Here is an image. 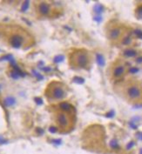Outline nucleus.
<instances>
[{"label": "nucleus", "instance_id": "obj_1", "mask_svg": "<svg viewBox=\"0 0 142 154\" xmlns=\"http://www.w3.org/2000/svg\"><path fill=\"white\" fill-rule=\"evenodd\" d=\"M67 91L65 84L58 81H53L48 84L46 90V96L51 102L60 101L66 97Z\"/></svg>", "mask_w": 142, "mask_h": 154}, {"label": "nucleus", "instance_id": "obj_2", "mask_svg": "<svg viewBox=\"0 0 142 154\" xmlns=\"http://www.w3.org/2000/svg\"><path fill=\"white\" fill-rule=\"evenodd\" d=\"M69 64L72 68L87 69L90 65L89 54L86 50H75L69 54Z\"/></svg>", "mask_w": 142, "mask_h": 154}, {"label": "nucleus", "instance_id": "obj_3", "mask_svg": "<svg viewBox=\"0 0 142 154\" xmlns=\"http://www.w3.org/2000/svg\"><path fill=\"white\" fill-rule=\"evenodd\" d=\"M53 119L56 123L57 128H59L62 131H68L70 128H72L73 124V116L72 112H67L60 110V109H56L53 112Z\"/></svg>", "mask_w": 142, "mask_h": 154}, {"label": "nucleus", "instance_id": "obj_4", "mask_svg": "<svg viewBox=\"0 0 142 154\" xmlns=\"http://www.w3.org/2000/svg\"><path fill=\"white\" fill-rule=\"evenodd\" d=\"M124 94L131 101H138L142 98V89L138 83H127L125 84Z\"/></svg>", "mask_w": 142, "mask_h": 154}, {"label": "nucleus", "instance_id": "obj_5", "mask_svg": "<svg viewBox=\"0 0 142 154\" xmlns=\"http://www.w3.org/2000/svg\"><path fill=\"white\" fill-rule=\"evenodd\" d=\"M24 41H25V38L20 34H13L10 38V44L12 47L16 48V49H18L23 45Z\"/></svg>", "mask_w": 142, "mask_h": 154}, {"label": "nucleus", "instance_id": "obj_6", "mask_svg": "<svg viewBox=\"0 0 142 154\" xmlns=\"http://www.w3.org/2000/svg\"><path fill=\"white\" fill-rule=\"evenodd\" d=\"M122 32L123 30L120 28V27H112V28H111L110 30H109L108 32V34H107V36H108V38L111 39V40H117V39H119V38L121 37V35H122Z\"/></svg>", "mask_w": 142, "mask_h": 154}, {"label": "nucleus", "instance_id": "obj_7", "mask_svg": "<svg viewBox=\"0 0 142 154\" xmlns=\"http://www.w3.org/2000/svg\"><path fill=\"white\" fill-rule=\"evenodd\" d=\"M38 10H39V12L43 16H47V15L50 14L51 11V6L45 2H41L39 4V6H38Z\"/></svg>", "mask_w": 142, "mask_h": 154}, {"label": "nucleus", "instance_id": "obj_8", "mask_svg": "<svg viewBox=\"0 0 142 154\" xmlns=\"http://www.w3.org/2000/svg\"><path fill=\"white\" fill-rule=\"evenodd\" d=\"M126 72V68L123 65H117L112 70V77H120Z\"/></svg>", "mask_w": 142, "mask_h": 154}, {"label": "nucleus", "instance_id": "obj_9", "mask_svg": "<svg viewBox=\"0 0 142 154\" xmlns=\"http://www.w3.org/2000/svg\"><path fill=\"white\" fill-rule=\"evenodd\" d=\"M58 108L60 110L64 111V112H72V105H71L69 103L67 102H61L59 105H58Z\"/></svg>", "mask_w": 142, "mask_h": 154}, {"label": "nucleus", "instance_id": "obj_10", "mask_svg": "<svg viewBox=\"0 0 142 154\" xmlns=\"http://www.w3.org/2000/svg\"><path fill=\"white\" fill-rule=\"evenodd\" d=\"M137 51L134 49H126L123 52V56L126 58H134L137 56Z\"/></svg>", "mask_w": 142, "mask_h": 154}, {"label": "nucleus", "instance_id": "obj_11", "mask_svg": "<svg viewBox=\"0 0 142 154\" xmlns=\"http://www.w3.org/2000/svg\"><path fill=\"white\" fill-rule=\"evenodd\" d=\"M4 104L5 106L7 107H11V106H13V105L16 104V99H15V98H13V97H7V98H5L4 99Z\"/></svg>", "mask_w": 142, "mask_h": 154}, {"label": "nucleus", "instance_id": "obj_12", "mask_svg": "<svg viewBox=\"0 0 142 154\" xmlns=\"http://www.w3.org/2000/svg\"><path fill=\"white\" fill-rule=\"evenodd\" d=\"M96 60H97V63L99 66H104L105 64V58L103 57V55L101 54H97L96 55Z\"/></svg>", "mask_w": 142, "mask_h": 154}, {"label": "nucleus", "instance_id": "obj_13", "mask_svg": "<svg viewBox=\"0 0 142 154\" xmlns=\"http://www.w3.org/2000/svg\"><path fill=\"white\" fill-rule=\"evenodd\" d=\"M93 11H94L95 13H97L98 15H99L100 13H102L104 11V7L101 5V4H95L94 7H93Z\"/></svg>", "mask_w": 142, "mask_h": 154}, {"label": "nucleus", "instance_id": "obj_14", "mask_svg": "<svg viewBox=\"0 0 142 154\" xmlns=\"http://www.w3.org/2000/svg\"><path fill=\"white\" fill-rule=\"evenodd\" d=\"M133 42V38H132L131 35H127L126 37H124V38L122 39V44L125 45H128V44H131Z\"/></svg>", "mask_w": 142, "mask_h": 154}, {"label": "nucleus", "instance_id": "obj_15", "mask_svg": "<svg viewBox=\"0 0 142 154\" xmlns=\"http://www.w3.org/2000/svg\"><path fill=\"white\" fill-rule=\"evenodd\" d=\"M1 61H10L11 63V65H13L14 63V58H13L12 55H6V56H4L2 57V58H1Z\"/></svg>", "mask_w": 142, "mask_h": 154}, {"label": "nucleus", "instance_id": "obj_16", "mask_svg": "<svg viewBox=\"0 0 142 154\" xmlns=\"http://www.w3.org/2000/svg\"><path fill=\"white\" fill-rule=\"evenodd\" d=\"M110 146L112 147V149H119V145L118 144V141L115 139H112V141L110 142Z\"/></svg>", "mask_w": 142, "mask_h": 154}, {"label": "nucleus", "instance_id": "obj_17", "mask_svg": "<svg viewBox=\"0 0 142 154\" xmlns=\"http://www.w3.org/2000/svg\"><path fill=\"white\" fill-rule=\"evenodd\" d=\"M29 5H30V1H25L22 4L21 7V11H26L27 9L29 8Z\"/></svg>", "mask_w": 142, "mask_h": 154}, {"label": "nucleus", "instance_id": "obj_18", "mask_svg": "<svg viewBox=\"0 0 142 154\" xmlns=\"http://www.w3.org/2000/svg\"><path fill=\"white\" fill-rule=\"evenodd\" d=\"M73 82L74 83H77V84H84L85 82V79L83 78V77H75L73 78Z\"/></svg>", "mask_w": 142, "mask_h": 154}, {"label": "nucleus", "instance_id": "obj_19", "mask_svg": "<svg viewBox=\"0 0 142 154\" xmlns=\"http://www.w3.org/2000/svg\"><path fill=\"white\" fill-rule=\"evenodd\" d=\"M11 77H12L13 79H18L20 77V75L16 72V71H12L11 72Z\"/></svg>", "mask_w": 142, "mask_h": 154}, {"label": "nucleus", "instance_id": "obj_20", "mask_svg": "<svg viewBox=\"0 0 142 154\" xmlns=\"http://www.w3.org/2000/svg\"><path fill=\"white\" fill-rule=\"evenodd\" d=\"M64 60V56H57L54 58V59H53V61L55 62V63H60V62H62Z\"/></svg>", "mask_w": 142, "mask_h": 154}, {"label": "nucleus", "instance_id": "obj_21", "mask_svg": "<svg viewBox=\"0 0 142 154\" xmlns=\"http://www.w3.org/2000/svg\"><path fill=\"white\" fill-rule=\"evenodd\" d=\"M138 72H140V69L137 68V67H132V68L129 69V72L132 74H134V73H137Z\"/></svg>", "mask_w": 142, "mask_h": 154}, {"label": "nucleus", "instance_id": "obj_22", "mask_svg": "<svg viewBox=\"0 0 142 154\" xmlns=\"http://www.w3.org/2000/svg\"><path fill=\"white\" fill-rule=\"evenodd\" d=\"M134 34L137 36L138 38H142V31L141 30H139V29H137V30L134 31Z\"/></svg>", "mask_w": 142, "mask_h": 154}, {"label": "nucleus", "instance_id": "obj_23", "mask_svg": "<svg viewBox=\"0 0 142 154\" xmlns=\"http://www.w3.org/2000/svg\"><path fill=\"white\" fill-rule=\"evenodd\" d=\"M135 143L133 141H131L129 142V143L127 144V145H126V150H130V149H132L133 146H134Z\"/></svg>", "mask_w": 142, "mask_h": 154}, {"label": "nucleus", "instance_id": "obj_24", "mask_svg": "<svg viewBox=\"0 0 142 154\" xmlns=\"http://www.w3.org/2000/svg\"><path fill=\"white\" fill-rule=\"evenodd\" d=\"M94 21H96L97 23H100V22L102 21V17L100 16V15H97V16H95L94 17Z\"/></svg>", "mask_w": 142, "mask_h": 154}, {"label": "nucleus", "instance_id": "obj_25", "mask_svg": "<svg viewBox=\"0 0 142 154\" xmlns=\"http://www.w3.org/2000/svg\"><path fill=\"white\" fill-rule=\"evenodd\" d=\"M114 114H115L114 113V111H111V112H109L105 116H106L107 117H112L114 116Z\"/></svg>", "mask_w": 142, "mask_h": 154}, {"label": "nucleus", "instance_id": "obj_26", "mask_svg": "<svg viewBox=\"0 0 142 154\" xmlns=\"http://www.w3.org/2000/svg\"><path fill=\"white\" fill-rule=\"evenodd\" d=\"M136 138L142 141V131H140V132L136 133Z\"/></svg>", "mask_w": 142, "mask_h": 154}, {"label": "nucleus", "instance_id": "obj_27", "mask_svg": "<svg viewBox=\"0 0 142 154\" xmlns=\"http://www.w3.org/2000/svg\"><path fill=\"white\" fill-rule=\"evenodd\" d=\"M32 73H33L34 75H35L37 77H39V79H42V78H43V77H42V76H41L39 73H38V72H36L35 71H32Z\"/></svg>", "mask_w": 142, "mask_h": 154}, {"label": "nucleus", "instance_id": "obj_28", "mask_svg": "<svg viewBox=\"0 0 142 154\" xmlns=\"http://www.w3.org/2000/svg\"><path fill=\"white\" fill-rule=\"evenodd\" d=\"M49 131H51V132H56L57 131H58V128L57 127H55V126H51V127H50V129H49Z\"/></svg>", "mask_w": 142, "mask_h": 154}, {"label": "nucleus", "instance_id": "obj_29", "mask_svg": "<svg viewBox=\"0 0 142 154\" xmlns=\"http://www.w3.org/2000/svg\"><path fill=\"white\" fill-rule=\"evenodd\" d=\"M137 12H138V15L140 17H142V5L140 6V7L138 8V10H137Z\"/></svg>", "mask_w": 142, "mask_h": 154}, {"label": "nucleus", "instance_id": "obj_30", "mask_svg": "<svg viewBox=\"0 0 142 154\" xmlns=\"http://www.w3.org/2000/svg\"><path fill=\"white\" fill-rule=\"evenodd\" d=\"M129 125L131 126V127L133 128V129H137V125L134 124V123L133 122V121H131V122L129 123Z\"/></svg>", "mask_w": 142, "mask_h": 154}, {"label": "nucleus", "instance_id": "obj_31", "mask_svg": "<svg viewBox=\"0 0 142 154\" xmlns=\"http://www.w3.org/2000/svg\"><path fill=\"white\" fill-rule=\"evenodd\" d=\"M35 101L37 102L39 105H42V104H43V101H42V99H41V98H35Z\"/></svg>", "mask_w": 142, "mask_h": 154}, {"label": "nucleus", "instance_id": "obj_32", "mask_svg": "<svg viewBox=\"0 0 142 154\" xmlns=\"http://www.w3.org/2000/svg\"><path fill=\"white\" fill-rule=\"evenodd\" d=\"M136 63H138V64L142 63V57H139V58H136Z\"/></svg>", "mask_w": 142, "mask_h": 154}, {"label": "nucleus", "instance_id": "obj_33", "mask_svg": "<svg viewBox=\"0 0 142 154\" xmlns=\"http://www.w3.org/2000/svg\"><path fill=\"white\" fill-rule=\"evenodd\" d=\"M5 140H4V138H3V137L0 136V144H4V143H6V142H4Z\"/></svg>", "mask_w": 142, "mask_h": 154}, {"label": "nucleus", "instance_id": "obj_34", "mask_svg": "<svg viewBox=\"0 0 142 154\" xmlns=\"http://www.w3.org/2000/svg\"><path fill=\"white\" fill-rule=\"evenodd\" d=\"M53 143L57 144V145H60V144H61V140H54Z\"/></svg>", "mask_w": 142, "mask_h": 154}, {"label": "nucleus", "instance_id": "obj_35", "mask_svg": "<svg viewBox=\"0 0 142 154\" xmlns=\"http://www.w3.org/2000/svg\"><path fill=\"white\" fill-rule=\"evenodd\" d=\"M140 154H142V148H140Z\"/></svg>", "mask_w": 142, "mask_h": 154}]
</instances>
